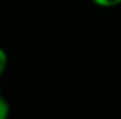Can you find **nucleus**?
Returning a JSON list of instances; mask_svg holds the SVG:
<instances>
[{"label": "nucleus", "instance_id": "f257e3e1", "mask_svg": "<svg viewBox=\"0 0 121 119\" xmlns=\"http://www.w3.org/2000/svg\"><path fill=\"white\" fill-rule=\"evenodd\" d=\"M10 114V107H9V102L0 95V119H7Z\"/></svg>", "mask_w": 121, "mask_h": 119}, {"label": "nucleus", "instance_id": "f03ea898", "mask_svg": "<svg viewBox=\"0 0 121 119\" xmlns=\"http://www.w3.org/2000/svg\"><path fill=\"white\" fill-rule=\"evenodd\" d=\"M6 64H7V55H6V52L0 48V74L4 71Z\"/></svg>", "mask_w": 121, "mask_h": 119}]
</instances>
